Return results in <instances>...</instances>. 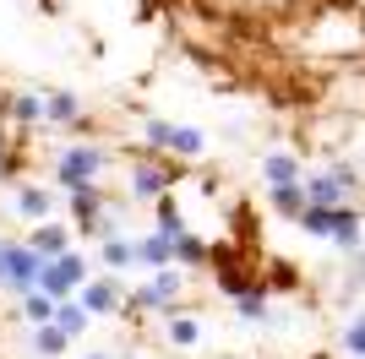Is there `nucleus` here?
Segmentation results:
<instances>
[{
  "label": "nucleus",
  "instance_id": "f257e3e1",
  "mask_svg": "<svg viewBox=\"0 0 365 359\" xmlns=\"http://www.w3.org/2000/svg\"><path fill=\"white\" fill-rule=\"evenodd\" d=\"M180 288H185V267H180V261H169V267H153V278L142 288H131L125 305H131V311H175Z\"/></svg>",
  "mask_w": 365,
  "mask_h": 359
},
{
  "label": "nucleus",
  "instance_id": "f03ea898",
  "mask_svg": "<svg viewBox=\"0 0 365 359\" xmlns=\"http://www.w3.org/2000/svg\"><path fill=\"white\" fill-rule=\"evenodd\" d=\"M82 283H88V261H82V251L49 256L44 272H38V288H44V294H55V299H71Z\"/></svg>",
  "mask_w": 365,
  "mask_h": 359
},
{
  "label": "nucleus",
  "instance_id": "7ed1b4c3",
  "mask_svg": "<svg viewBox=\"0 0 365 359\" xmlns=\"http://www.w3.org/2000/svg\"><path fill=\"white\" fill-rule=\"evenodd\" d=\"M109 164V152L104 147H93V142H82V147H66L61 158H55V180H61L66 191L71 185H88V180H98Z\"/></svg>",
  "mask_w": 365,
  "mask_h": 359
},
{
  "label": "nucleus",
  "instance_id": "20e7f679",
  "mask_svg": "<svg viewBox=\"0 0 365 359\" xmlns=\"http://www.w3.org/2000/svg\"><path fill=\"white\" fill-rule=\"evenodd\" d=\"M38 272H44V256L28 239H6V294L22 299L28 288H38Z\"/></svg>",
  "mask_w": 365,
  "mask_h": 359
},
{
  "label": "nucleus",
  "instance_id": "39448f33",
  "mask_svg": "<svg viewBox=\"0 0 365 359\" xmlns=\"http://www.w3.org/2000/svg\"><path fill=\"white\" fill-rule=\"evenodd\" d=\"M76 299H82L93 316H109V311L125 305V288H120V278H88V283L76 288Z\"/></svg>",
  "mask_w": 365,
  "mask_h": 359
},
{
  "label": "nucleus",
  "instance_id": "423d86ee",
  "mask_svg": "<svg viewBox=\"0 0 365 359\" xmlns=\"http://www.w3.org/2000/svg\"><path fill=\"white\" fill-rule=\"evenodd\" d=\"M66 207H71V224L76 229H88L109 202H104V191H98V180H88V185H71V191H66Z\"/></svg>",
  "mask_w": 365,
  "mask_h": 359
},
{
  "label": "nucleus",
  "instance_id": "0eeeda50",
  "mask_svg": "<svg viewBox=\"0 0 365 359\" xmlns=\"http://www.w3.org/2000/svg\"><path fill=\"white\" fill-rule=\"evenodd\" d=\"M327 245H338L344 256L365 251V239H360V212H354L349 202H338V212H333V234H327Z\"/></svg>",
  "mask_w": 365,
  "mask_h": 359
},
{
  "label": "nucleus",
  "instance_id": "6e6552de",
  "mask_svg": "<svg viewBox=\"0 0 365 359\" xmlns=\"http://www.w3.org/2000/svg\"><path fill=\"white\" fill-rule=\"evenodd\" d=\"M28 245L44 256V261H49V256H66V251H71V229H66V224H49V218H44V224H33Z\"/></svg>",
  "mask_w": 365,
  "mask_h": 359
},
{
  "label": "nucleus",
  "instance_id": "1a4fd4ad",
  "mask_svg": "<svg viewBox=\"0 0 365 359\" xmlns=\"http://www.w3.org/2000/svg\"><path fill=\"white\" fill-rule=\"evenodd\" d=\"M16 218H28V224H44L49 218V207H55V196L44 191V185H16Z\"/></svg>",
  "mask_w": 365,
  "mask_h": 359
},
{
  "label": "nucleus",
  "instance_id": "9d476101",
  "mask_svg": "<svg viewBox=\"0 0 365 359\" xmlns=\"http://www.w3.org/2000/svg\"><path fill=\"white\" fill-rule=\"evenodd\" d=\"M175 239H180V234L153 229L148 239H137V261H142V267H169V261H175Z\"/></svg>",
  "mask_w": 365,
  "mask_h": 359
},
{
  "label": "nucleus",
  "instance_id": "9b49d317",
  "mask_svg": "<svg viewBox=\"0 0 365 359\" xmlns=\"http://www.w3.org/2000/svg\"><path fill=\"white\" fill-rule=\"evenodd\" d=\"M0 109H6L16 125H38V120H44V98H38V93H0Z\"/></svg>",
  "mask_w": 365,
  "mask_h": 359
},
{
  "label": "nucleus",
  "instance_id": "f8f14e48",
  "mask_svg": "<svg viewBox=\"0 0 365 359\" xmlns=\"http://www.w3.org/2000/svg\"><path fill=\"white\" fill-rule=\"evenodd\" d=\"M131 196H142V202L169 196V175H164L158 164H137V169H131Z\"/></svg>",
  "mask_w": 365,
  "mask_h": 359
},
{
  "label": "nucleus",
  "instance_id": "ddd939ff",
  "mask_svg": "<svg viewBox=\"0 0 365 359\" xmlns=\"http://www.w3.org/2000/svg\"><path fill=\"white\" fill-rule=\"evenodd\" d=\"M267 202H273L278 218H300V212L311 207V196H305V180H294V185H273V191H267Z\"/></svg>",
  "mask_w": 365,
  "mask_h": 359
},
{
  "label": "nucleus",
  "instance_id": "4468645a",
  "mask_svg": "<svg viewBox=\"0 0 365 359\" xmlns=\"http://www.w3.org/2000/svg\"><path fill=\"white\" fill-rule=\"evenodd\" d=\"M98 261H104L109 272H125V267H137V239H125V234H109L104 245H98Z\"/></svg>",
  "mask_w": 365,
  "mask_h": 359
},
{
  "label": "nucleus",
  "instance_id": "2eb2a0df",
  "mask_svg": "<svg viewBox=\"0 0 365 359\" xmlns=\"http://www.w3.org/2000/svg\"><path fill=\"white\" fill-rule=\"evenodd\" d=\"M262 175H267V185H294V180H305V169H300L294 152H267V158H262Z\"/></svg>",
  "mask_w": 365,
  "mask_h": 359
},
{
  "label": "nucleus",
  "instance_id": "dca6fc26",
  "mask_svg": "<svg viewBox=\"0 0 365 359\" xmlns=\"http://www.w3.org/2000/svg\"><path fill=\"white\" fill-rule=\"evenodd\" d=\"M88 321H93V311H88V305H82L76 294L55 305V327H61L66 338H82V332H88Z\"/></svg>",
  "mask_w": 365,
  "mask_h": 359
},
{
  "label": "nucleus",
  "instance_id": "f3484780",
  "mask_svg": "<svg viewBox=\"0 0 365 359\" xmlns=\"http://www.w3.org/2000/svg\"><path fill=\"white\" fill-rule=\"evenodd\" d=\"M28 348H33V354H38V359H61L66 348H71V338H66V332L55 327V321H44V327H33Z\"/></svg>",
  "mask_w": 365,
  "mask_h": 359
},
{
  "label": "nucleus",
  "instance_id": "a211bd4d",
  "mask_svg": "<svg viewBox=\"0 0 365 359\" xmlns=\"http://www.w3.org/2000/svg\"><path fill=\"white\" fill-rule=\"evenodd\" d=\"M305 196L322 202V207H338V202H349V191L333 180V169H322V175H305Z\"/></svg>",
  "mask_w": 365,
  "mask_h": 359
},
{
  "label": "nucleus",
  "instance_id": "6ab92c4d",
  "mask_svg": "<svg viewBox=\"0 0 365 359\" xmlns=\"http://www.w3.org/2000/svg\"><path fill=\"white\" fill-rule=\"evenodd\" d=\"M44 120H55V125H82L76 93H44Z\"/></svg>",
  "mask_w": 365,
  "mask_h": 359
},
{
  "label": "nucleus",
  "instance_id": "aec40b11",
  "mask_svg": "<svg viewBox=\"0 0 365 359\" xmlns=\"http://www.w3.org/2000/svg\"><path fill=\"white\" fill-rule=\"evenodd\" d=\"M175 261H180V267H207V261H213V251H207V239H202V234H191V229H185V234L175 239Z\"/></svg>",
  "mask_w": 365,
  "mask_h": 359
},
{
  "label": "nucleus",
  "instance_id": "412c9836",
  "mask_svg": "<svg viewBox=\"0 0 365 359\" xmlns=\"http://www.w3.org/2000/svg\"><path fill=\"white\" fill-rule=\"evenodd\" d=\"M164 338L175 348H191L202 338V327H197V316H175V311H164Z\"/></svg>",
  "mask_w": 365,
  "mask_h": 359
},
{
  "label": "nucleus",
  "instance_id": "4be33fe9",
  "mask_svg": "<svg viewBox=\"0 0 365 359\" xmlns=\"http://www.w3.org/2000/svg\"><path fill=\"white\" fill-rule=\"evenodd\" d=\"M55 305H61V299H55V294H44V288H28V294H22V316H28L33 327L55 321Z\"/></svg>",
  "mask_w": 365,
  "mask_h": 359
},
{
  "label": "nucleus",
  "instance_id": "5701e85b",
  "mask_svg": "<svg viewBox=\"0 0 365 359\" xmlns=\"http://www.w3.org/2000/svg\"><path fill=\"white\" fill-rule=\"evenodd\" d=\"M202 131L197 125H169V152H180V158H202Z\"/></svg>",
  "mask_w": 365,
  "mask_h": 359
},
{
  "label": "nucleus",
  "instance_id": "b1692460",
  "mask_svg": "<svg viewBox=\"0 0 365 359\" xmlns=\"http://www.w3.org/2000/svg\"><path fill=\"white\" fill-rule=\"evenodd\" d=\"M333 212H338V207H322V202H311V207H305L300 218H294V224H300L305 234H317V239H327V234H333Z\"/></svg>",
  "mask_w": 365,
  "mask_h": 359
},
{
  "label": "nucleus",
  "instance_id": "393cba45",
  "mask_svg": "<svg viewBox=\"0 0 365 359\" xmlns=\"http://www.w3.org/2000/svg\"><path fill=\"white\" fill-rule=\"evenodd\" d=\"M153 218H158V229H164V234H185V212H180V202L158 196V202H153Z\"/></svg>",
  "mask_w": 365,
  "mask_h": 359
},
{
  "label": "nucleus",
  "instance_id": "a878e982",
  "mask_svg": "<svg viewBox=\"0 0 365 359\" xmlns=\"http://www.w3.org/2000/svg\"><path fill=\"white\" fill-rule=\"evenodd\" d=\"M235 311H240V321H267V299H262V288L251 283L245 294H235Z\"/></svg>",
  "mask_w": 365,
  "mask_h": 359
},
{
  "label": "nucleus",
  "instance_id": "bb28decb",
  "mask_svg": "<svg viewBox=\"0 0 365 359\" xmlns=\"http://www.w3.org/2000/svg\"><path fill=\"white\" fill-rule=\"evenodd\" d=\"M338 343H344V354H354V359L365 354V311L344 321V332H338Z\"/></svg>",
  "mask_w": 365,
  "mask_h": 359
},
{
  "label": "nucleus",
  "instance_id": "cd10ccee",
  "mask_svg": "<svg viewBox=\"0 0 365 359\" xmlns=\"http://www.w3.org/2000/svg\"><path fill=\"white\" fill-rule=\"evenodd\" d=\"M142 136H148V147H164L169 152V120L148 115V120H142Z\"/></svg>",
  "mask_w": 365,
  "mask_h": 359
},
{
  "label": "nucleus",
  "instance_id": "c85d7f7f",
  "mask_svg": "<svg viewBox=\"0 0 365 359\" xmlns=\"http://www.w3.org/2000/svg\"><path fill=\"white\" fill-rule=\"evenodd\" d=\"M327 169H333V180L344 185V191H354V185H360V169H354V164H344V158H333Z\"/></svg>",
  "mask_w": 365,
  "mask_h": 359
},
{
  "label": "nucleus",
  "instance_id": "c756f323",
  "mask_svg": "<svg viewBox=\"0 0 365 359\" xmlns=\"http://www.w3.org/2000/svg\"><path fill=\"white\" fill-rule=\"evenodd\" d=\"M0 294H6V239H0Z\"/></svg>",
  "mask_w": 365,
  "mask_h": 359
},
{
  "label": "nucleus",
  "instance_id": "7c9ffc66",
  "mask_svg": "<svg viewBox=\"0 0 365 359\" xmlns=\"http://www.w3.org/2000/svg\"><path fill=\"white\" fill-rule=\"evenodd\" d=\"M82 359H115V354H82Z\"/></svg>",
  "mask_w": 365,
  "mask_h": 359
},
{
  "label": "nucleus",
  "instance_id": "2f4dec72",
  "mask_svg": "<svg viewBox=\"0 0 365 359\" xmlns=\"http://www.w3.org/2000/svg\"><path fill=\"white\" fill-rule=\"evenodd\" d=\"M0 158H6V131H0Z\"/></svg>",
  "mask_w": 365,
  "mask_h": 359
},
{
  "label": "nucleus",
  "instance_id": "473e14b6",
  "mask_svg": "<svg viewBox=\"0 0 365 359\" xmlns=\"http://www.w3.org/2000/svg\"><path fill=\"white\" fill-rule=\"evenodd\" d=\"M115 359H142V354H115Z\"/></svg>",
  "mask_w": 365,
  "mask_h": 359
},
{
  "label": "nucleus",
  "instance_id": "72a5a7b5",
  "mask_svg": "<svg viewBox=\"0 0 365 359\" xmlns=\"http://www.w3.org/2000/svg\"><path fill=\"white\" fill-rule=\"evenodd\" d=\"M360 359H365V354H360Z\"/></svg>",
  "mask_w": 365,
  "mask_h": 359
}]
</instances>
